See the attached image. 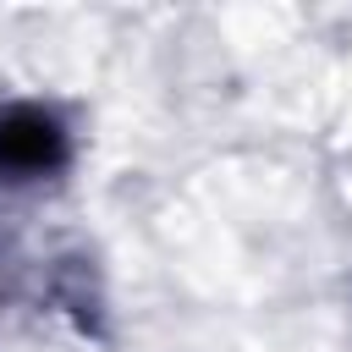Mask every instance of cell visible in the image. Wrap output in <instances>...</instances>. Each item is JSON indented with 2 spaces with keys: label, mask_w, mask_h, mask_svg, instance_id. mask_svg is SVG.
Wrapping results in <instances>:
<instances>
[{
  "label": "cell",
  "mask_w": 352,
  "mask_h": 352,
  "mask_svg": "<svg viewBox=\"0 0 352 352\" xmlns=\"http://www.w3.org/2000/svg\"><path fill=\"white\" fill-rule=\"evenodd\" d=\"M60 165H66V132L55 116L33 104L0 110V170L6 176H44Z\"/></svg>",
  "instance_id": "1"
}]
</instances>
